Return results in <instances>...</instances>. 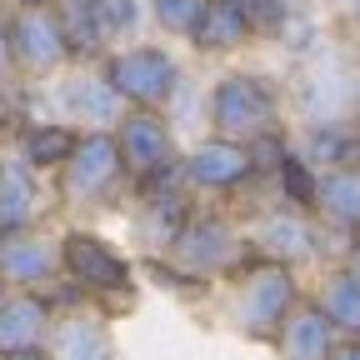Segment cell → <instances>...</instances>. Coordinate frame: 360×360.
<instances>
[{"label": "cell", "mask_w": 360, "mask_h": 360, "mask_svg": "<svg viewBox=\"0 0 360 360\" xmlns=\"http://www.w3.org/2000/svg\"><path fill=\"white\" fill-rule=\"evenodd\" d=\"M290 125L285 115V80L255 70V65H236L210 80L205 90V135H225V141L255 146L260 135Z\"/></svg>", "instance_id": "6da1fadb"}, {"label": "cell", "mask_w": 360, "mask_h": 360, "mask_svg": "<svg viewBox=\"0 0 360 360\" xmlns=\"http://www.w3.org/2000/svg\"><path fill=\"white\" fill-rule=\"evenodd\" d=\"M225 321L231 330L250 345H276L281 326L295 315V305H305V270L276 265V260H250L236 281H225Z\"/></svg>", "instance_id": "7a4b0ae2"}, {"label": "cell", "mask_w": 360, "mask_h": 360, "mask_svg": "<svg viewBox=\"0 0 360 360\" xmlns=\"http://www.w3.org/2000/svg\"><path fill=\"white\" fill-rule=\"evenodd\" d=\"M355 51H350V35H330L326 51H315L310 60L290 65V75H285L290 125L355 120V110H360V60H355Z\"/></svg>", "instance_id": "3957f363"}, {"label": "cell", "mask_w": 360, "mask_h": 360, "mask_svg": "<svg viewBox=\"0 0 360 360\" xmlns=\"http://www.w3.org/2000/svg\"><path fill=\"white\" fill-rule=\"evenodd\" d=\"M60 276L70 285L85 290V300L96 305L105 321L110 315H130L135 305H141V270H135V260L101 231H85V225H70V231H60Z\"/></svg>", "instance_id": "277c9868"}, {"label": "cell", "mask_w": 360, "mask_h": 360, "mask_svg": "<svg viewBox=\"0 0 360 360\" xmlns=\"http://www.w3.org/2000/svg\"><path fill=\"white\" fill-rule=\"evenodd\" d=\"M165 260H175L180 270H191V276L210 281V285H225V281H236L240 270L255 255L250 236H245V220L231 210V205H200L186 225L175 231V240L165 245Z\"/></svg>", "instance_id": "5b68a950"}, {"label": "cell", "mask_w": 360, "mask_h": 360, "mask_svg": "<svg viewBox=\"0 0 360 360\" xmlns=\"http://www.w3.org/2000/svg\"><path fill=\"white\" fill-rule=\"evenodd\" d=\"M96 70L110 80V90L125 105H141V110H165L180 90H186L180 60L165 51V45H150V40L115 45V51H105V60Z\"/></svg>", "instance_id": "8992f818"}, {"label": "cell", "mask_w": 360, "mask_h": 360, "mask_svg": "<svg viewBox=\"0 0 360 360\" xmlns=\"http://www.w3.org/2000/svg\"><path fill=\"white\" fill-rule=\"evenodd\" d=\"M56 175H60L56 180L60 205H75V210H101V205H110L130 186V175L120 165V150H115V135L110 130H80L70 160Z\"/></svg>", "instance_id": "52a82bcc"}, {"label": "cell", "mask_w": 360, "mask_h": 360, "mask_svg": "<svg viewBox=\"0 0 360 360\" xmlns=\"http://www.w3.org/2000/svg\"><path fill=\"white\" fill-rule=\"evenodd\" d=\"M11 56H15V75L40 85L56 80L75 65L70 56V35H65V15L60 6H30V11H11Z\"/></svg>", "instance_id": "ba28073f"}, {"label": "cell", "mask_w": 360, "mask_h": 360, "mask_svg": "<svg viewBox=\"0 0 360 360\" xmlns=\"http://www.w3.org/2000/svg\"><path fill=\"white\" fill-rule=\"evenodd\" d=\"M180 175H186V186L210 205H231L236 195H245L260 180L250 146L225 141V135H205L191 150H180Z\"/></svg>", "instance_id": "9c48e42d"}, {"label": "cell", "mask_w": 360, "mask_h": 360, "mask_svg": "<svg viewBox=\"0 0 360 360\" xmlns=\"http://www.w3.org/2000/svg\"><path fill=\"white\" fill-rule=\"evenodd\" d=\"M245 236L255 245L260 260H276L290 270H321L326 265V236H321V220L290 210V205H265L260 215L245 220Z\"/></svg>", "instance_id": "30bf717a"}, {"label": "cell", "mask_w": 360, "mask_h": 360, "mask_svg": "<svg viewBox=\"0 0 360 360\" xmlns=\"http://www.w3.org/2000/svg\"><path fill=\"white\" fill-rule=\"evenodd\" d=\"M115 135V150H120V165L130 175V186L141 180H155L165 170L180 165V141H175V120L165 110H141V105H125V115L110 125Z\"/></svg>", "instance_id": "8fae6325"}, {"label": "cell", "mask_w": 360, "mask_h": 360, "mask_svg": "<svg viewBox=\"0 0 360 360\" xmlns=\"http://www.w3.org/2000/svg\"><path fill=\"white\" fill-rule=\"evenodd\" d=\"M56 205H60V195L40 180L35 165H25L15 150L0 155V236L35 231V225H45V215Z\"/></svg>", "instance_id": "7c38bea8"}, {"label": "cell", "mask_w": 360, "mask_h": 360, "mask_svg": "<svg viewBox=\"0 0 360 360\" xmlns=\"http://www.w3.org/2000/svg\"><path fill=\"white\" fill-rule=\"evenodd\" d=\"M0 276L11 281V290H51L60 281V236L45 225L0 236Z\"/></svg>", "instance_id": "4fadbf2b"}, {"label": "cell", "mask_w": 360, "mask_h": 360, "mask_svg": "<svg viewBox=\"0 0 360 360\" xmlns=\"http://www.w3.org/2000/svg\"><path fill=\"white\" fill-rule=\"evenodd\" d=\"M255 45L250 25H245V11L240 0H205L200 6V20L191 30V51L205 56V60H236Z\"/></svg>", "instance_id": "5bb4252c"}, {"label": "cell", "mask_w": 360, "mask_h": 360, "mask_svg": "<svg viewBox=\"0 0 360 360\" xmlns=\"http://www.w3.org/2000/svg\"><path fill=\"white\" fill-rule=\"evenodd\" d=\"M60 105L70 110V125H80V130H110L125 115V101L110 90V80L96 65L60 75Z\"/></svg>", "instance_id": "9a60e30c"}, {"label": "cell", "mask_w": 360, "mask_h": 360, "mask_svg": "<svg viewBox=\"0 0 360 360\" xmlns=\"http://www.w3.org/2000/svg\"><path fill=\"white\" fill-rule=\"evenodd\" d=\"M56 305L40 290H15L0 310V355H20V350H40L56 335Z\"/></svg>", "instance_id": "2e32d148"}, {"label": "cell", "mask_w": 360, "mask_h": 360, "mask_svg": "<svg viewBox=\"0 0 360 360\" xmlns=\"http://www.w3.org/2000/svg\"><path fill=\"white\" fill-rule=\"evenodd\" d=\"M290 135H295V150L321 175L360 165V125L355 120H310V125H290Z\"/></svg>", "instance_id": "e0dca14e"}, {"label": "cell", "mask_w": 360, "mask_h": 360, "mask_svg": "<svg viewBox=\"0 0 360 360\" xmlns=\"http://www.w3.org/2000/svg\"><path fill=\"white\" fill-rule=\"evenodd\" d=\"M310 305L330 321V330L345 340V335H360V281L350 276L345 265H321L310 270Z\"/></svg>", "instance_id": "ac0fdd59"}, {"label": "cell", "mask_w": 360, "mask_h": 360, "mask_svg": "<svg viewBox=\"0 0 360 360\" xmlns=\"http://www.w3.org/2000/svg\"><path fill=\"white\" fill-rule=\"evenodd\" d=\"M51 355L56 360H115V335H110V321L96 310V305H80V310H65L56 321V335H51Z\"/></svg>", "instance_id": "d6986e66"}, {"label": "cell", "mask_w": 360, "mask_h": 360, "mask_svg": "<svg viewBox=\"0 0 360 360\" xmlns=\"http://www.w3.org/2000/svg\"><path fill=\"white\" fill-rule=\"evenodd\" d=\"M315 220H321L330 236L360 240V165H345V170H326L321 175Z\"/></svg>", "instance_id": "ffe728a7"}, {"label": "cell", "mask_w": 360, "mask_h": 360, "mask_svg": "<svg viewBox=\"0 0 360 360\" xmlns=\"http://www.w3.org/2000/svg\"><path fill=\"white\" fill-rule=\"evenodd\" d=\"M75 141H80V125H70V120H25L11 135V150L45 175V170H60L70 160Z\"/></svg>", "instance_id": "44dd1931"}, {"label": "cell", "mask_w": 360, "mask_h": 360, "mask_svg": "<svg viewBox=\"0 0 360 360\" xmlns=\"http://www.w3.org/2000/svg\"><path fill=\"white\" fill-rule=\"evenodd\" d=\"M335 330H330V321L321 310L310 305V295H305V305H295V315L281 326V335H276V360H330V350H335Z\"/></svg>", "instance_id": "7402d4cb"}, {"label": "cell", "mask_w": 360, "mask_h": 360, "mask_svg": "<svg viewBox=\"0 0 360 360\" xmlns=\"http://www.w3.org/2000/svg\"><path fill=\"white\" fill-rule=\"evenodd\" d=\"M270 205H290V210H305V215H315V195H321V170H315L295 146H290V155L270 170Z\"/></svg>", "instance_id": "603a6c76"}, {"label": "cell", "mask_w": 360, "mask_h": 360, "mask_svg": "<svg viewBox=\"0 0 360 360\" xmlns=\"http://www.w3.org/2000/svg\"><path fill=\"white\" fill-rule=\"evenodd\" d=\"M135 270H141V276L150 281V285H160L165 295H175V300H210L220 285H210V281H200V276H191V270H180L175 260H165V255H141V265H135Z\"/></svg>", "instance_id": "cb8c5ba5"}, {"label": "cell", "mask_w": 360, "mask_h": 360, "mask_svg": "<svg viewBox=\"0 0 360 360\" xmlns=\"http://www.w3.org/2000/svg\"><path fill=\"white\" fill-rule=\"evenodd\" d=\"M240 11H245V25L255 35V45H276L295 15V0H240Z\"/></svg>", "instance_id": "d4e9b609"}, {"label": "cell", "mask_w": 360, "mask_h": 360, "mask_svg": "<svg viewBox=\"0 0 360 360\" xmlns=\"http://www.w3.org/2000/svg\"><path fill=\"white\" fill-rule=\"evenodd\" d=\"M90 11H96V25H101V35H105L110 51H115L120 35H135V30H141V20L150 15L146 0H96Z\"/></svg>", "instance_id": "484cf974"}, {"label": "cell", "mask_w": 360, "mask_h": 360, "mask_svg": "<svg viewBox=\"0 0 360 360\" xmlns=\"http://www.w3.org/2000/svg\"><path fill=\"white\" fill-rule=\"evenodd\" d=\"M200 6H205V0H146L155 30L170 35V40H191L195 20H200Z\"/></svg>", "instance_id": "4316f807"}, {"label": "cell", "mask_w": 360, "mask_h": 360, "mask_svg": "<svg viewBox=\"0 0 360 360\" xmlns=\"http://www.w3.org/2000/svg\"><path fill=\"white\" fill-rule=\"evenodd\" d=\"M6 80H15V56H11V25L0 15V85Z\"/></svg>", "instance_id": "83f0119b"}, {"label": "cell", "mask_w": 360, "mask_h": 360, "mask_svg": "<svg viewBox=\"0 0 360 360\" xmlns=\"http://www.w3.org/2000/svg\"><path fill=\"white\" fill-rule=\"evenodd\" d=\"M330 360H360V335H345V340H335Z\"/></svg>", "instance_id": "f1b7e54d"}, {"label": "cell", "mask_w": 360, "mask_h": 360, "mask_svg": "<svg viewBox=\"0 0 360 360\" xmlns=\"http://www.w3.org/2000/svg\"><path fill=\"white\" fill-rule=\"evenodd\" d=\"M340 265H345V270H350V276L360 281V240H355V245L345 250V260H340Z\"/></svg>", "instance_id": "f546056e"}, {"label": "cell", "mask_w": 360, "mask_h": 360, "mask_svg": "<svg viewBox=\"0 0 360 360\" xmlns=\"http://www.w3.org/2000/svg\"><path fill=\"white\" fill-rule=\"evenodd\" d=\"M6 360H56L51 345H40V350H20V355H6Z\"/></svg>", "instance_id": "4dcf8cb0"}, {"label": "cell", "mask_w": 360, "mask_h": 360, "mask_svg": "<svg viewBox=\"0 0 360 360\" xmlns=\"http://www.w3.org/2000/svg\"><path fill=\"white\" fill-rule=\"evenodd\" d=\"M345 20H350V30H355V40H360V0H350V11H345Z\"/></svg>", "instance_id": "1f68e13d"}, {"label": "cell", "mask_w": 360, "mask_h": 360, "mask_svg": "<svg viewBox=\"0 0 360 360\" xmlns=\"http://www.w3.org/2000/svg\"><path fill=\"white\" fill-rule=\"evenodd\" d=\"M30 6H60V0H11V11H30Z\"/></svg>", "instance_id": "d6a6232c"}, {"label": "cell", "mask_w": 360, "mask_h": 360, "mask_svg": "<svg viewBox=\"0 0 360 360\" xmlns=\"http://www.w3.org/2000/svg\"><path fill=\"white\" fill-rule=\"evenodd\" d=\"M11 295H15V290H11V281L0 276V310H6V300H11Z\"/></svg>", "instance_id": "836d02e7"}, {"label": "cell", "mask_w": 360, "mask_h": 360, "mask_svg": "<svg viewBox=\"0 0 360 360\" xmlns=\"http://www.w3.org/2000/svg\"><path fill=\"white\" fill-rule=\"evenodd\" d=\"M0 155H6V141H0Z\"/></svg>", "instance_id": "e575fe53"}, {"label": "cell", "mask_w": 360, "mask_h": 360, "mask_svg": "<svg viewBox=\"0 0 360 360\" xmlns=\"http://www.w3.org/2000/svg\"><path fill=\"white\" fill-rule=\"evenodd\" d=\"M355 125H360V110H355Z\"/></svg>", "instance_id": "d590c367"}, {"label": "cell", "mask_w": 360, "mask_h": 360, "mask_svg": "<svg viewBox=\"0 0 360 360\" xmlns=\"http://www.w3.org/2000/svg\"><path fill=\"white\" fill-rule=\"evenodd\" d=\"M0 360H6V355H0Z\"/></svg>", "instance_id": "8d00e7d4"}]
</instances>
